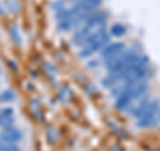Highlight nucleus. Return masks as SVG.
<instances>
[{"mask_svg": "<svg viewBox=\"0 0 160 151\" xmlns=\"http://www.w3.org/2000/svg\"><path fill=\"white\" fill-rule=\"evenodd\" d=\"M107 19H108V13L104 11H96L92 12L89 16L87 18L86 24L76 29V32L72 36V44L76 47L82 48L84 44L88 42V39H91L93 35H96L98 32L106 29V24H107Z\"/></svg>", "mask_w": 160, "mask_h": 151, "instance_id": "obj_1", "label": "nucleus"}, {"mask_svg": "<svg viewBox=\"0 0 160 151\" xmlns=\"http://www.w3.org/2000/svg\"><path fill=\"white\" fill-rule=\"evenodd\" d=\"M148 92V83L146 80L142 82H135V83H126L123 92L119 95L115 100V107L118 111H127L129 103L139 96V95L147 94Z\"/></svg>", "mask_w": 160, "mask_h": 151, "instance_id": "obj_2", "label": "nucleus"}, {"mask_svg": "<svg viewBox=\"0 0 160 151\" xmlns=\"http://www.w3.org/2000/svg\"><path fill=\"white\" fill-rule=\"evenodd\" d=\"M108 43H111V34L107 32L106 29H103V31L98 32L96 35H93L91 39H88V42L80 48L78 55H79V58H82V59L89 58V56H92L95 52L102 51Z\"/></svg>", "mask_w": 160, "mask_h": 151, "instance_id": "obj_3", "label": "nucleus"}, {"mask_svg": "<svg viewBox=\"0 0 160 151\" xmlns=\"http://www.w3.org/2000/svg\"><path fill=\"white\" fill-rule=\"evenodd\" d=\"M138 126L140 128H147L156 126L160 122V102L159 100H153L149 102L148 106L144 108L142 115L136 119Z\"/></svg>", "mask_w": 160, "mask_h": 151, "instance_id": "obj_4", "label": "nucleus"}, {"mask_svg": "<svg viewBox=\"0 0 160 151\" xmlns=\"http://www.w3.org/2000/svg\"><path fill=\"white\" fill-rule=\"evenodd\" d=\"M124 49H126V44L122 43V42H113V43H108L106 47L102 49V54H100V56H102V60L104 63L109 62V60H112L113 58L119 56L120 54H122Z\"/></svg>", "mask_w": 160, "mask_h": 151, "instance_id": "obj_5", "label": "nucleus"}, {"mask_svg": "<svg viewBox=\"0 0 160 151\" xmlns=\"http://www.w3.org/2000/svg\"><path fill=\"white\" fill-rule=\"evenodd\" d=\"M23 139V133L22 130H19L15 126H11V127H6L0 131V140L7 143H18Z\"/></svg>", "mask_w": 160, "mask_h": 151, "instance_id": "obj_6", "label": "nucleus"}, {"mask_svg": "<svg viewBox=\"0 0 160 151\" xmlns=\"http://www.w3.org/2000/svg\"><path fill=\"white\" fill-rule=\"evenodd\" d=\"M56 27L59 31L62 32H69L72 28H75V20L73 19H64V20H59Z\"/></svg>", "mask_w": 160, "mask_h": 151, "instance_id": "obj_7", "label": "nucleus"}, {"mask_svg": "<svg viewBox=\"0 0 160 151\" xmlns=\"http://www.w3.org/2000/svg\"><path fill=\"white\" fill-rule=\"evenodd\" d=\"M9 35H11L12 42L16 44V46H22L23 44V38H22V35H20V29H19V27L16 26V24L11 27V29H9Z\"/></svg>", "mask_w": 160, "mask_h": 151, "instance_id": "obj_8", "label": "nucleus"}, {"mask_svg": "<svg viewBox=\"0 0 160 151\" xmlns=\"http://www.w3.org/2000/svg\"><path fill=\"white\" fill-rule=\"evenodd\" d=\"M127 32V28L123 26V24H113V26L111 27V29H109V34H111V36H115V38H122L124 36Z\"/></svg>", "mask_w": 160, "mask_h": 151, "instance_id": "obj_9", "label": "nucleus"}, {"mask_svg": "<svg viewBox=\"0 0 160 151\" xmlns=\"http://www.w3.org/2000/svg\"><path fill=\"white\" fill-rule=\"evenodd\" d=\"M0 95H2V102H6V103H11L16 99V94L11 88H6Z\"/></svg>", "mask_w": 160, "mask_h": 151, "instance_id": "obj_10", "label": "nucleus"}, {"mask_svg": "<svg viewBox=\"0 0 160 151\" xmlns=\"http://www.w3.org/2000/svg\"><path fill=\"white\" fill-rule=\"evenodd\" d=\"M31 107H32V112L35 115V119L39 120V122H42L43 120V114H42V111H40V106H39L38 100H32Z\"/></svg>", "mask_w": 160, "mask_h": 151, "instance_id": "obj_11", "label": "nucleus"}, {"mask_svg": "<svg viewBox=\"0 0 160 151\" xmlns=\"http://www.w3.org/2000/svg\"><path fill=\"white\" fill-rule=\"evenodd\" d=\"M0 151H20L16 143H7L0 140Z\"/></svg>", "mask_w": 160, "mask_h": 151, "instance_id": "obj_12", "label": "nucleus"}, {"mask_svg": "<svg viewBox=\"0 0 160 151\" xmlns=\"http://www.w3.org/2000/svg\"><path fill=\"white\" fill-rule=\"evenodd\" d=\"M8 9L11 11L12 13H19L20 12V9H22V6H20V3L18 2V0H11L9 2V6H8Z\"/></svg>", "mask_w": 160, "mask_h": 151, "instance_id": "obj_13", "label": "nucleus"}, {"mask_svg": "<svg viewBox=\"0 0 160 151\" xmlns=\"http://www.w3.org/2000/svg\"><path fill=\"white\" fill-rule=\"evenodd\" d=\"M47 138H48V140H49V143H51V144H53L55 142H56L58 134H56V131H55L52 127H49V128L47 130Z\"/></svg>", "mask_w": 160, "mask_h": 151, "instance_id": "obj_14", "label": "nucleus"}, {"mask_svg": "<svg viewBox=\"0 0 160 151\" xmlns=\"http://www.w3.org/2000/svg\"><path fill=\"white\" fill-rule=\"evenodd\" d=\"M44 70H46L48 74H52V76H56V74H58L56 67H53L52 64H49V63H46V64H44Z\"/></svg>", "mask_w": 160, "mask_h": 151, "instance_id": "obj_15", "label": "nucleus"}, {"mask_svg": "<svg viewBox=\"0 0 160 151\" xmlns=\"http://www.w3.org/2000/svg\"><path fill=\"white\" fill-rule=\"evenodd\" d=\"M8 67L11 68L13 72H16V71H18V63L15 62V60H8Z\"/></svg>", "mask_w": 160, "mask_h": 151, "instance_id": "obj_16", "label": "nucleus"}, {"mask_svg": "<svg viewBox=\"0 0 160 151\" xmlns=\"http://www.w3.org/2000/svg\"><path fill=\"white\" fill-rule=\"evenodd\" d=\"M96 67H99V64H98L96 60H92V62L88 63V68H96Z\"/></svg>", "mask_w": 160, "mask_h": 151, "instance_id": "obj_17", "label": "nucleus"}, {"mask_svg": "<svg viewBox=\"0 0 160 151\" xmlns=\"http://www.w3.org/2000/svg\"><path fill=\"white\" fill-rule=\"evenodd\" d=\"M112 151H124V148L120 147V146H115V147L112 148Z\"/></svg>", "mask_w": 160, "mask_h": 151, "instance_id": "obj_18", "label": "nucleus"}, {"mask_svg": "<svg viewBox=\"0 0 160 151\" xmlns=\"http://www.w3.org/2000/svg\"><path fill=\"white\" fill-rule=\"evenodd\" d=\"M3 119H4V117H3V111L0 110V127H2V124H3Z\"/></svg>", "mask_w": 160, "mask_h": 151, "instance_id": "obj_19", "label": "nucleus"}, {"mask_svg": "<svg viewBox=\"0 0 160 151\" xmlns=\"http://www.w3.org/2000/svg\"><path fill=\"white\" fill-rule=\"evenodd\" d=\"M32 76L33 78H38V75H36V72H35V71H32Z\"/></svg>", "mask_w": 160, "mask_h": 151, "instance_id": "obj_20", "label": "nucleus"}, {"mask_svg": "<svg viewBox=\"0 0 160 151\" xmlns=\"http://www.w3.org/2000/svg\"><path fill=\"white\" fill-rule=\"evenodd\" d=\"M0 75H2V68H0Z\"/></svg>", "mask_w": 160, "mask_h": 151, "instance_id": "obj_21", "label": "nucleus"}]
</instances>
